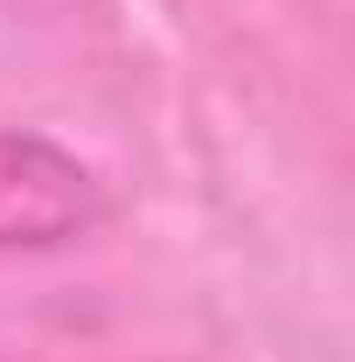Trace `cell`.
Segmentation results:
<instances>
[{"label": "cell", "mask_w": 355, "mask_h": 362, "mask_svg": "<svg viewBox=\"0 0 355 362\" xmlns=\"http://www.w3.org/2000/svg\"><path fill=\"white\" fill-rule=\"evenodd\" d=\"M105 216V181L42 133H0V251H49Z\"/></svg>", "instance_id": "obj_1"}]
</instances>
